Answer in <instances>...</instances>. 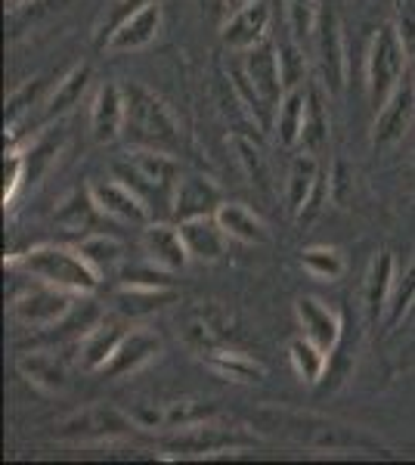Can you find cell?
Returning a JSON list of instances; mask_svg holds the SVG:
<instances>
[{"label": "cell", "mask_w": 415, "mask_h": 465, "mask_svg": "<svg viewBox=\"0 0 415 465\" xmlns=\"http://www.w3.org/2000/svg\"><path fill=\"white\" fill-rule=\"evenodd\" d=\"M313 180H316V162L311 159V155H301L298 162L291 164V177H289V205L291 212H301V205L307 202V196H311L313 190Z\"/></svg>", "instance_id": "cell-26"}, {"label": "cell", "mask_w": 415, "mask_h": 465, "mask_svg": "<svg viewBox=\"0 0 415 465\" xmlns=\"http://www.w3.org/2000/svg\"><path fill=\"white\" fill-rule=\"evenodd\" d=\"M122 339H124V329L118 326V322L90 329V335L84 341V363L90 370H103V366L109 363V357L115 354V348Z\"/></svg>", "instance_id": "cell-23"}, {"label": "cell", "mask_w": 415, "mask_h": 465, "mask_svg": "<svg viewBox=\"0 0 415 465\" xmlns=\"http://www.w3.org/2000/svg\"><path fill=\"white\" fill-rule=\"evenodd\" d=\"M124 131L127 140L140 149H155L168 155L180 149V127L168 106L143 87L124 90Z\"/></svg>", "instance_id": "cell-2"}, {"label": "cell", "mask_w": 415, "mask_h": 465, "mask_svg": "<svg viewBox=\"0 0 415 465\" xmlns=\"http://www.w3.org/2000/svg\"><path fill=\"white\" fill-rule=\"evenodd\" d=\"M158 28H162V6L155 4H146L143 10L131 13L115 32L109 35L105 41V50L109 54H131V50H143L155 41Z\"/></svg>", "instance_id": "cell-5"}, {"label": "cell", "mask_w": 415, "mask_h": 465, "mask_svg": "<svg viewBox=\"0 0 415 465\" xmlns=\"http://www.w3.org/2000/svg\"><path fill=\"white\" fill-rule=\"evenodd\" d=\"M248 4H254V0H226V13L232 16V13H239V10H242V6H248Z\"/></svg>", "instance_id": "cell-33"}, {"label": "cell", "mask_w": 415, "mask_h": 465, "mask_svg": "<svg viewBox=\"0 0 415 465\" xmlns=\"http://www.w3.org/2000/svg\"><path fill=\"white\" fill-rule=\"evenodd\" d=\"M90 124H94V137L100 143H109L118 137V131H124V94L115 84H105L96 94Z\"/></svg>", "instance_id": "cell-16"}, {"label": "cell", "mask_w": 415, "mask_h": 465, "mask_svg": "<svg viewBox=\"0 0 415 465\" xmlns=\"http://www.w3.org/2000/svg\"><path fill=\"white\" fill-rule=\"evenodd\" d=\"M6 164H10V174H6V190H4V205L16 196L19 183H22V171H25V162H22L19 153H10L6 155Z\"/></svg>", "instance_id": "cell-32"}, {"label": "cell", "mask_w": 415, "mask_h": 465, "mask_svg": "<svg viewBox=\"0 0 415 465\" xmlns=\"http://www.w3.org/2000/svg\"><path fill=\"white\" fill-rule=\"evenodd\" d=\"M214 217L230 239H239V242H248V245L267 242V227H263V221L254 212H248L245 205H236V202H232V205H221L214 212Z\"/></svg>", "instance_id": "cell-18"}, {"label": "cell", "mask_w": 415, "mask_h": 465, "mask_svg": "<svg viewBox=\"0 0 415 465\" xmlns=\"http://www.w3.org/2000/svg\"><path fill=\"white\" fill-rule=\"evenodd\" d=\"M90 196L100 205L105 217H115L122 223H149V208L127 183H96L90 186Z\"/></svg>", "instance_id": "cell-8"}, {"label": "cell", "mask_w": 415, "mask_h": 465, "mask_svg": "<svg viewBox=\"0 0 415 465\" xmlns=\"http://www.w3.org/2000/svg\"><path fill=\"white\" fill-rule=\"evenodd\" d=\"M146 252L149 258H153V264L164 267V270H183L186 261H190V252H186L183 245V236H180V230H171L164 227V223H153V227L146 230Z\"/></svg>", "instance_id": "cell-17"}, {"label": "cell", "mask_w": 415, "mask_h": 465, "mask_svg": "<svg viewBox=\"0 0 415 465\" xmlns=\"http://www.w3.org/2000/svg\"><path fill=\"white\" fill-rule=\"evenodd\" d=\"M69 295L72 292L41 282V289L28 292L25 298H19V302L13 304V313H16L22 322H28V326H50V322L63 320L65 313H69V307H72Z\"/></svg>", "instance_id": "cell-7"}, {"label": "cell", "mask_w": 415, "mask_h": 465, "mask_svg": "<svg viewBox=\"0 0 415 465\" xmlns=\"http://www.w3.org/2000/svg\"><path fill=\"white\" fill-rule=\"evenodd\" d=\"M406 78V44L394 25H384L372 41L369 54V100L375 112L394 96L400 81Z\"/></svg>", "instance_id": "cell-4"}, {"label": "cell", "mask_w": 415, "mask_h": 465, "mask_svg": "<svg viewBox=\"0 0 415 465\" xmlns=\"http://www.w3.org/2000/svg\"><path fill=\"white\" fill-rule=\"evenodd\" d=\"M180 236H183V245L190 252V258L199 261H217L226 249V232L217 223L214 214L205 217H190V221L180 223Z\"/></svg>", "instance_id": "cell-10"}, {"label": "cell", "mask_w": 415, "mask_h": 465, "mask_svg": "<svg viewBox=\"0 0 415 465\" xmlns=\"http://www.w3.org/2000/svg\"><path fill=\"white\" fill-rule=\"evenodd\" d=\"M294 311H298V320L304 326V339L320 344L326 354L335 351L338 339H341V320H338V313L331 307L316 302V298H301Z\"/></svg>", "instance_id": "cell-9"}, {"label": "cell", "mask_w": 415, "mask_h": 465, "mask_svg": "<svg viewBox=\"0 0 415 465\" xmlns=\"http://www.w3.org/2000/svg\"><path fill=\"white\" fill-rule=\"evenodd\" d=\"M415 115V84L410 78L400 81L388 103L379 109V122H375V146H390L406 134Z\"/></svg>", "instance_id": "cell-6"}, {"label": "cell", "mask_w": 415, "mask_h": 465, "mask_svg": "<svg viewBox=\"0 0 415 465\" xmlns=\"http://www.w3.org/2000/svg\"><path fill=\"white\" fill-rule=\"evenodd\" d=\"M304 270L311 276H316V280H338L344 270V261L341 254H338L335 249H329V245H313V249L304 252Z\"/></svg>", "instance_id": "cell-25"}, {"label": "cell", "mask_w": 415, "mask_h": 465, "mask_svg": "<svg viewBox=\"0 0 415 465\" xmlns=\"http://www.w3.org/2000/svg\"><path fill=\"white\" fill-rule=\"evenodd\" d=\"M164 295L162 289H140V286H127L122 295H118V307L124 313H149L155 307H162Z\"/></svg>", "instance_id": "cell-29"}, {"label": "cell", "mask_w": 415, "mask_h": 465, "mask_svg": "<svg viewBox=\"0 0 415 465\" xmlns=\"http://www.w3.org/2000/svg\"><path fill=\"white\" fill-rule=\"evenodd\" d=\"M133 419L122 416L118 410L112 407H90L84 410L81 416H74L72 422L63 425V434L65 438H94V440H103V438H115V434H124L127 429H131Z\"/></svg>", "instance_id": "cell-11"}, {"label": "cell", "mask_w": 415, "mask_h": 465, "mask_svg": "<svg viewBox=\"0 0 415 465\" xmlns=\"http://www.w3.org/2000/svg\"><path fill=\"white\" fill-rule=\"evenodd\" d=\"M390 276H394V261L384 252L381 258H375L372 273H369V289H366V302H369V313L379 317V311L388 302V289H390Z\"/></svg>", "instance_id": "cell-24"}, {"label": "cell", "mask_w": 415, "mask_h": 465, "mask_svg": "<svg viewBox=\"0 0 415 465\" xmlns=\"http://www.w3.org/2000/svg\"><path fill=\"white\" fill-rule=\"evenodd\" d=\"M78 252L84 254V258L96 270H100V273L122 261V245H118L115 239H105V236H90V239H84V242L78 245Z\"/></svg>", "instance_id": "cell-28"}, {"label": "cell", "mask_w": 415, "mask_h": 465, "mask_svg": "<svg viewBox=\"0 0 415 465\" xmlns=\"http://www.w3.org/2000/svg\"><path fill=\"white\" fill-rule=\"evenodd\" d=\"M304 124H307V96L301 90H291L279 103V140L285 146H294L304 137Z\"/></svg>", "instance_id": "cell-20"}, {"label": "cell", "mask_w": 415, "mask_h": 465, "mask_svg": "<svg viewBox=\"0 0 415 465\" xmlns=\"http://www.w3.org/2000/svg\"><path fill=\"white\" fill-rule=\"evenodd\" d=\"M146 4H155V0H115V4H112V10H109V16H105L103 32H105V35H112L127 16H131V13L143 10Z\"/></svg>", "instance_id": "cell-31"}, {"label": "cell", "mask_w": 415, "mask_h": 465, "mask_svg": "<svg viewBox=\"0 0 415 465\" xmlns=\"http://www.w3.org/2000/svg\"><path fill=\"white\" fill-rule=\"evenodd\" d=\"M10 267H22L37 282L65 289L72 295L94 292L100 286V270H96L78 249H63V245H37V249L19 254L10 261Z\"/></svg>", "instance_id": "cell-1"}, {"label": "cell", "mask_w": 415, "mask_h": 465, "mask_svg": "<svg viewBox=\"0 0 415 465\" xmlns=\"http://www.w3.org/2000/svg\"><path fill=\"white\" fill-rule=\"evenodd\" d=\"M87 78H90V69H87V65L74 69V72L69 74V78H65L63 84L56 87V94H53V100H50V115H59V112L72 109L74 103L81 100V94H84Z\"/></svg>", "instance_id": "cell-27"}, {"label": "cell", "mask_w": 415, "mask_h": 465, "mask_svg": "<svg viewBox=\"0 0 415 465\" xmlns=\"http://www.w3.org/2000/svg\"><path fill=\"white\" fill-rule=\"evenodd\" d=\"M221 208V193L214 183H208L205 177H186L177 186V199H173V214L180 221H190V217H205L214 214Z\"/></svg>", "instance_id": "cell-15"}, {"label": "cell", "mask_w": 415, "mask_h": 465, "mask_svg": "<svg viewBox=\"0 0 415 465\" xmlns=\"http://www.w3.org/2000/svg\"><path fill=\"white\" fill-rule=\"evenodd\" d=\"M158 351H162V344H158L155 335L137 329V332L124 335V339L118 341L115 354L109 357V363L103 366V372L105 376H127V372H137L140 366H146L149 360L158 354Z\"/></svg>", "instance_id": "cell-12"}, {"label": "cell", "mask_w": 415, "mask_h": 465, "mask_svg": "<svg viewBox=\"0 0 415 465\" xmlns=\"http://www.w3.org/2000/svg\"><path fill=\"white\" fill-rule=\"evenodd\" d=\"M208 366L221 379H232V381H261L263 379V366L254 363L252 357L239 354V351H208Z\"/></svg>", "instance_id": "cell-19"}, {"label": "cell", "mask_w": 415, "mask_h": 465, "mask_svg": "<svg viewBox=\"0 0 415 465\" xmlns=\"http://www.w3.org/2000/svg\"><path fill=\"white\" fill-rule=\"evenodd\" d=\"M248 78L254 87V103L267 109L279 106V90H282V74H279V56L273 47H258L248 56Z\"/></svg>", "instance_id": "cell-13"}, {"label": "cell", "mask_w": 415, "mask_h": 465, "mask_svg": "<svg viewBox=\"0 0 415 465\" xmlns=\"http://www.w3.org/2000/svg\"><path fill=\"white\" fill-rule=\"evenodd\" d=\"M19 370L25 372L28 381L37 388H44V391H63L65 385H69V379H65V370L63 363H59L56 357H47V354H35V357H25L19 363Z\"/></svg>", "instance_id": "cell-21"}, {"label": "cell", "mask_w": 415, "mask_h": 465, "mask_svg": "<svg viewBox=\"0 0 415 465\" xmlns=\"http://www.w3.org/2000/svg\"><path fill=\"white\" fill-rule=\"evenodd\" d=\"M279 74H282V87H294L298 81H304L307 65H304V56L294 47L279 50Z\"/></svg>", "instance_id": "cell-30"}, {"label": "cell", "mask_w": 415, "mask_h": 465, "mask_svg": "<svg viewBox=\"0 0 415 465\" xmlns=\"http://www.w3.org/2000/svg\"><path fill=\"white\" fill-rule=\"evenodd\" d=\"M115 171H118V180L131 186V190L146 202L149 212H153V208H158L162 214L173 212L180 174H177V164H173L168 153L137 149L133 155H127V162L115 164Z\"/></svg>", "instance_id": "cell-3"}, {"label": "cell", "mask_w": 415, "mask_h": 465, "mask_svg": "<svg viewBox=\"0 0 415 465\" xmlns=\"http://www.w3.org/2000/svg\"><path fill=\"white\" fill-rule=\"evenodd\" d=\"M267 22H270V6L263 0H254V4L242 6L239 13H232L223 28V41L236 50L254 47L263 37V32H267Z\"/></svg>", "instance_id": "cell-14"}, {"label": "cell", "mask_w": 415, "mask_h": 465, "mask_svg": "<svg viewBox=\"0 0 415 465\" xmlns=\"http://www.w3.org/2000/svg\"><path fill=\"white\" fill-rule=\"evenodd\" d=\"M289 357H291V366H294V372H298V379L307 381V385L320 381L322 372H326V363H329V354L320 348V344H313L311 339L291 341Z\"/></svg>", "instance_id": "cell-22"}]
</instances>
